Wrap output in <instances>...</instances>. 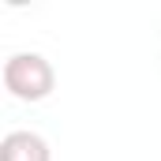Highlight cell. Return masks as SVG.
<instances>
[{
  "label": "cell",
  "mask_w": 161,
  "mask_h": 161,
  "mask_svg": "<svg viewBox=\"0 0 161 161\" xmlns=\"http://www.w3.org/2000/svg\"><path fill=\"white\" fill-rule=\"evenodd\" d=\"M53 82H56L53 64L41 53H15L4 64V86L19 101H41V97H49Z\"/></svg>",
  "instance_id": "6da1fadb"
},
{
  "label": "cell",
  "mask_w": 161,
  "mask_h": 161,
  "mask_svg": "<svg viewBox=\"0 0 161 161\" xmlns=\"http://www.w3.org/2000/svg\"><path fill=\"white\" fill-rule=\"evenodd\" d=\"M0 161H53L45 139L34 131H11L0 142Z\"/></svg>",
  "instance_id": "7a4b0ae2"
}]
</instances>
